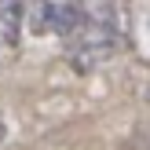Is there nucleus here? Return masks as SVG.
<instances>
[{
  "label": "nucleus",
  "mask_w": 150,
  "mask_h": 150,
  "mask_svg": "<svg viewBox=\"0 0 150 150\" xmlns=\"http://www.w3.org/2000/svg\"><path fill=\"white\" fill-rule=\"evenodd\" d=\"M66 51L77 59V66H95L99 59L117 51V26L106 7H73L62 22Z\"/></svg>",
  "instance_id": "f257e3e1"
},
{
  "label": "nucleus",
  "mask_w": 150,
  "mask_h": 150,
  "mask_svg": "<svg viewBox=\"0 0 150 150\" xmlns=\"http://www.w3.org/2000/svg\"><path fill=\"white\" fill-rule=\"evenodd\" d=\"M22 33V0H0V55H11L18 48Z\"/></svg>",
  "instance_id": "f03ea898"
},
{
  "label": "nucleus",
  "mask_w": 150,
  "mask_h": 150,
  "mask_svg": "<svg viewBox=\"0 0 150 150\" xmlns=\"http://www.w3.org/2000/svg\"><path fill=\"white\" fill-rule=\"evenodd\" d=\"M0 143H4V117H0Z\"/></svg>",
  "instance_id": "7ed1b4c3"
},
{
  "label": "nucleus",
  "mask_w": 150,
  "mask_h": 150,
  "mask_svg": "<svg viewBox=\"0 0 150 150\" xmlns=\"http://www.w3.org/2000/svg\"><path fill=\"white\" fill-rule=\"evenodd\" d=\"M146 99H150V84H146Z\"/></svg>",
  "instance_id": "20e7f679"
}]
</instances>
